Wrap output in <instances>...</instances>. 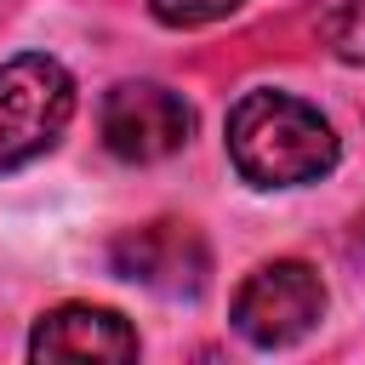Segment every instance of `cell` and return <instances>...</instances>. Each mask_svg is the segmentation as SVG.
<instances>
[{"mask_svg": "<svg viewBox=\"0 0 365 365\" xmlns=\"http://www.w3.org/2000/svg\"><path fill=\"white\" fill-rule=\"evenodd\" d=\"M222 143L251 188H308L342 160V137L319 114V103L274 86H257L228 108Z\"/></svg>", "mask_w": 365, "mask_h": 365, "instance_id": "obj_1", "label": "cell"}, {"mask_svg": "<svg viewBox=\"0 0 365 365\" xmlns=\"http://www.w3.org/2000/svg\"><path fill=\"white\" fill-rule=\"evenodd\" d=\"M74 120V74L51 51L0 63V171H23L57 148Z\"/></svg>", "mask_w": 365, "mask_h": 365, "instance_id": "obj_2", "label": "cell"}, {"mask_svg": "<svg viewBox=\"0 0 365 365\" xmlns=\"http://www.w3.org/2000/svg\"><path fill=\"white\" fill-rule=\"evenodd\" d=\"M325 302L331 297H325V279H319L314 262L274 257V262H257L240 279V291L228 302V325L245 348L274 354V348H297L325 319Z\"/></svg>", "mask_w": 365, "mask_h": 365, "instance_id": "obj_3", "label": "cell"}, {"mask_svg": "<svg viewBox=\"0 0 365 365\" xmlns=\"http://www.w3.org/2000/svg\"><path fill=\"white\" fill-rule=\"evenodd\" d=\"M97 131H103V148L114 160L154 165V160H171L177 148H188L194 108H188L182 91H171L160 80H120V86L103 91Z\"/></svg>", "mask_w": 365, "mask_h": 365, "instance_id": "obj_4", "label": "cell"}, {"mask_svg": "<svg viewBox=\"0 0 365 365\" xmlns=\"http://www.w3.org/2000/svg\"><path fill=\"white\" fill-rule=\"evenodd\" d=\"M108 268L154 297H171V302H194L205 285H211V245L194 222H137V228H120L108 240Z\"/></svg>", "mask_w": 365, "mask_h": 365, "instance_id": "obj_5", "label": "cell"}, {"mask_svg": "<svg viewBox=\"0 0 365 365\" xmlns=\"http://www.w3.org/2000/svg\"><path fill=\"white\" fill-rule=\"evenodd\" d=\"M143 354L137 325L120 308L103 302H57L34 319L29 331V359H103V365H131Z\"/></svg>", "mask_w": 365, "mask_h": 365, "instance_id": "obj_6", "label": "cell"}, {"mask_svg": "<svg viewBox=\"0 0 365 365\" xmlns=\"http://www.w3.org/2000/svg\"><path fill=\"white\" fill-rule=\"evenodd\" d=\"M240 6H245V0H148L154 23H165V29H205V23L234 17Z\"/></svg>", "mask_w": 365, "mask_h": 365, "instance_id": "obj_7", "label": "cell"}, {"mask_svg": "<svg viewBox=\"0 0 365 365\" xmlns=\"http://www.w3.org/2000/svg\"><path fill=\"white\" fill-rule=\"evenodd\" d=\"M325 40L342 63H359L365 68V0H342L331 17H325Z\"/></svg>", "mask_w": 365, "mask_h": 365, "instance_id": "obj_8", "label": "cell"}]
</instances>
